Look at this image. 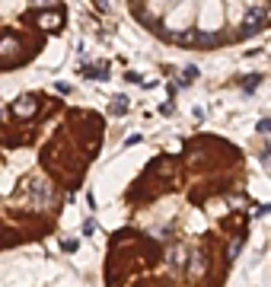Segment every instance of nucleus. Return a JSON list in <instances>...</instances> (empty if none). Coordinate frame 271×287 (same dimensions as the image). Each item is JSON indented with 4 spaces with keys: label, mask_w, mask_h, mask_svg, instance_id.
I'll list each match as a JSON object with an SVG mask.
<instances>
[{
    "label": "nucleus",
    "mask_w": 271,
    "mask_h": 287,
    "mask_svg": "<svg viewBox=\"0 0 271 287\" xmlns=\"http://www.w3.org/2000/svg\"><path fill=\"white\" fill-rule=\"evenodd\" d=\"M271 19V10L268 7H252L246 13V19H243V35H249V32H258L265 23Z\"/></svg>",
    "instance_id": "nucleus-1"
},
{
    "label": "nucleus",
    "mask_w": 271,
    "mask_h": 287,
    "mask_svg": "<svg viewBox=\"0 0 271 287\" xmlns=\"http://www.w3.org/2000/svg\"><path fill=\"white\" fill-rule=\"evenodd\" d=\"M13 112L19 118H32L35 112H38V106H35V96H19L16 102H13Z\"/></svg>",
    "instance_id": "nucleus-2"
},
{
    "label": "nucleus",
    "mask_w": 271,
    "mask_h": 287,
    "mask_svg": "<svg viewBox=\"0 0 271 287\" xmlns=\"http://www.w3.org/2000/svg\"><path fill=\"white\" fill-rule=\"evenodd\" d=\"M19 51H23V45H19V38L13 32L0 35V55H4V58H13V55H19Z\"/></svg>",
    "instance_id": "nucleus-3"
},
{
    "label": "nucleus",
    "mask_w": 271,
    "mask_h": 287,
    "mask_svg": "<svg viewBox=\"0 0 271 287\" xmlns=\"http://www.w3.org/2000/svg\"><path fill=\"white\" fill-rule=\"evenodd\" d=\"M112 112H115V115H122V112H128V99H115V102H112Z\"/></svg>",
    "instance_id": "nucleus-4"
},
{
    "label": "nucleus",
    "mask_w": 271,
    "mask_h": 287,
    "mask_svg": "<svg viewBox=\"0 0 271 287\" xmlns=\"http://www.w3.org/2000/svg\"><path fill=\"white\" fill-rule=\"evenodd\" d=\"M239 249H243V240H233V246H230V259H236V255H239Z\"/></svg>",
    "instance_id": "nucleus-5"
},
{
    "label": "nucleus",
    "mask_w": 271,
    "mask_h": 287,
    "mask_svg": "<svg viewBox=\"0 0 271 287\" xmlns=\"http://www.w3.org/2000/svg\"><path fill=\"white\" fill-rule=\"evenodd\" d=\"M0 115H4V112H0Z\"/></svg>",
    "instance_id": "nucleus-6"
}]
</instances>
